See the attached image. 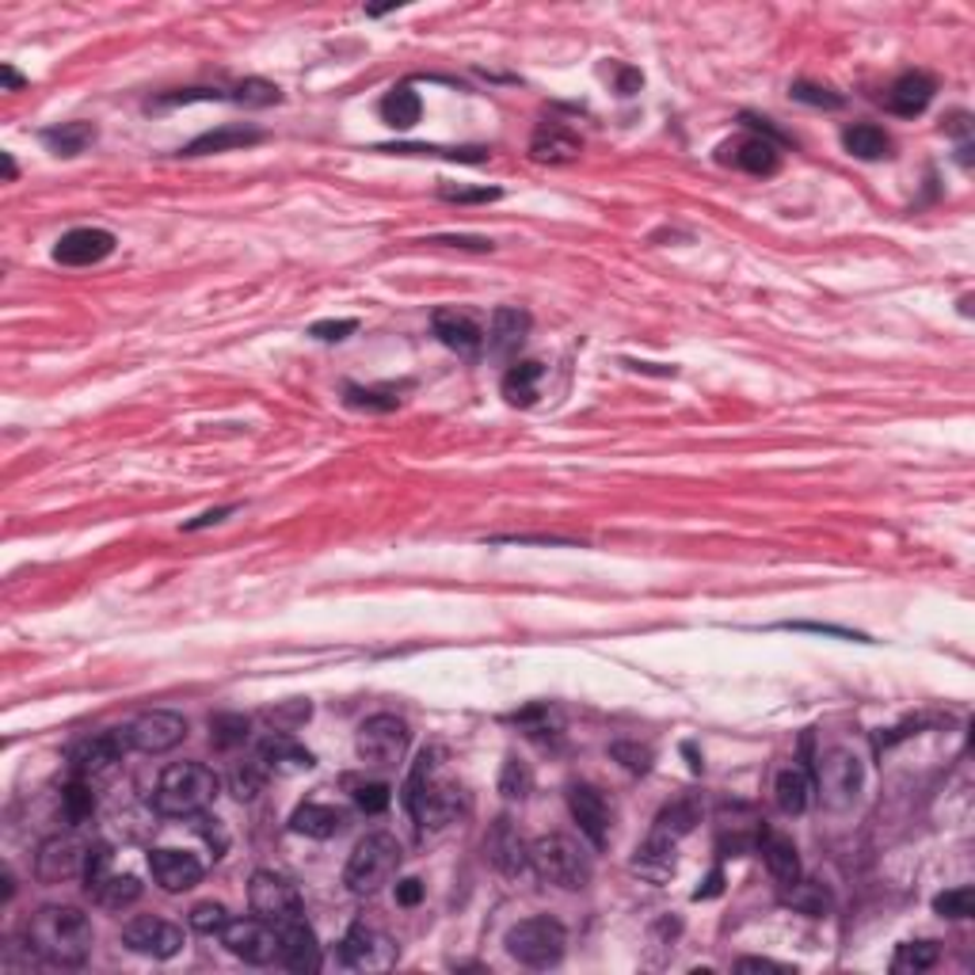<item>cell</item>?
Listing matches in <instances>:
<instances>
[{
  "label": "cell",
  "mask_w": 975,
  "mask_h": 975,
  "mask_svg": "<svg viewBox=\"0 0 975 975\" xmlns=\"http://www.w3.org/2000/svg\"><path fill=\"white\" fill-rule=\"evenodd\" d=\"M812 793H815V781L804 767H785L773 778V801H778V808L785 815H801L808 808Z\"/></svg>",
  "instance_id": "obj_27"
},
{
  "label": "cell",
  "mask_w": 975,
  "mask_h": 975,
  "mask_svg": "<svg viewBox=\"0 0 975 975\" xmlns=\"http://www.w3.org/2000/svg\"><path fill=\"white\" fill-rule=\"evenodd\" d=\"M217 789H222V781L206 762H172L157 781L153 808L172 819H191L214 804Z\"/></svg>",
  "instance_id": "obj_3"
},
{
  "label": "cell",
  "mask_w": 975,
  "mask_h": 975,
  "mask_svg": "<svg viewBox=\"0 0 975 975\" xmlns=\"http://www.w3.org/2000/svg\"><path fill=\"white\" fill-rule=\"evenodd\" d=\"M736 972H781V975H789L793 968H785V964H778V961H767V956H743V961L736 964Z\"/></svg>",
  "instance_id": "obj_52"
},
{
  "label": "cell",
  "mask_w": 975,
  "mask_h": 975,
  "mask_svg": "<svg viewBox=\"0 0 975 975\" xmlns=\"http://www.w3.org/2000/svg\"><path fill=\"white\" fill-rule=\"evenodd\" d=\"M442 751H424L411 770L408 785H405V804L408 812L416 815V823L424 831H439L447 823L458 819L465 812V793H461L458 781H450L447 773L439 770Z\"/></svg>",
  "instance_id": "obj_2"
},
{
  "label": "cell",
  "mask_w": 975,
  "mask_h": 975,
  "mask_svg": "<svg viewBox=\"0 0 975 975\" xmlns=\"http://www.w3.org/2000/svg\"><path fill=\"white\" fill-rule=\"evenodd\" d=\"M972 907H975V892H972L968 885H964V888H953V892H941V896L934 899V911H938V914H945V919H968Z\"/></svg>",
  "instance_id": "obj_46"
},
{
  "label": "cell",
  "mask_w": 975,
  "mask_h": 975,
  "mask_svg": "<svg viewBox=\"0 0 975 975\" xmlns=\"http://www.w3.org/2000/svg\"><path fill=\"white\" fill-rule=\"evenodd\" d=\"M259 754H264V762L271 770H309L313 767V754H309L306 747L293 743L290 731H275V736H267L264 747H259Z\"/></svg>",
  "instance_id": "obj_32"
},
{
  "label": "cell",
  "mask_w": 975,
  "mask_h": 975,
  "mask_svg": "<svg viewBox=\"0 0 975 975\" xmlns=\"http://www.w3.org/2000/svg\"><path fill=\"white\" fill-rule=\"evenodd\" d=\"M264 138L259 130H251V126H222V130H210L203 133V138H195L188 149H183V157H206V153H229V149H244V146H256V141Z\"/></svg>",
  "instance_id": "obj_30"
},
{
  "label": "cell",
  "mask_w": 975,
  "mask_h": 975,
  "mask_svg": "<svg viewBox=\"0 0 975 975\" xmlns=\"http://www.w3.org/2000/svg\"><path fill=\"white\" fill-rule=\"evenodd\" d=\"M267 717H271V725H275V728L286 731V728L301 725V720L309 717V701H293V705H286V709H271V712H267Z\"/></svg>",
  "instance_id": "obj_49"
},
{
  "label": "cell",
  "mask_w": 975,
  "mask_h": 975,
  "mask_svg": "<svg viewBox=\"0 0 975 975\" xmlns=\"http://www.w3.org/2000/svg\"><path fill=\"white\" fill-rule=\"evenodd\" d=\"M275 930H279V941H282L279 961L286 964V968H290V972H317V968H321V945H317V934H313V926L306 922V914H293V919L275 922Z\"/></svg>",
  "instance_id": "obj_16"
},
{
  "label": "cell",
  "mask_w": 975,
  "mask_h": 975,
  "mask_svg": "<svg viewBox=\"0 0 975 975\" xmlns=\"http://www.w3.org/2000/svg\"><path fill=\"white\" fill-rule=\"evenodd\" d=\"M934 92H938V84L930 73H903V77L888 88L885 107L892 115H899V119H914V115H922L930 107Z\"/></svg>",
  "instance_id": "obj_23"
},
{
  "label": "cell",
  "mask_w": 975,
  "mask_h": 975,
  "mask_svg": "<svg viewBox=\"0 0 975 975\" xmlns=\"http://www.w3.org/2000/svg\"><path fill=\"white\" fill-rule=\"evenodd\" d=\"M431 328H435V335H439L442 347H450L453 355L476 358L484 351V328L476 324L473 317L458 313V309H439Z\"/></svg>",
  "instance_id": "obj_17"
},
{
  "label": "cell",
  "mask_w": 975,
  "mask_h": 975,
  "mask_svg": "<svg viewBox=\"0 0 975 975\" xmlns=\"http://www.w3.org/2000/svg\"><path fill=\"white\" fill-rule=\"evenodd\" d=\"M290 827L309 838H332L347 827V815L332 808V804H301V808L290 815Z\"/></svg>",
  "instance_id": "obj_29"
},
{
  "label": "cell",
  "mask_w": 975,
  "mask_h": 975,
  "mask_svg": "<svg viewBox=\"0 0 975 975\" xmlns=\"http://www.w3.org/2000/svg\"><path fill=\"white\" fill-rule=\"evenodd\" d=\"M843 146L857 161H885V157H892V138L872 122L850 126V130L843 133Z\"/></svg>",
  "instance_id": "obj_31"
},
{
  "label": "cell",
  "mask_w": 975,
  "mask_h": 975,
  "mask_svg": "<svg viewBox=\"0 0 975 975\" xmlns=\"http://www.w3.org/2000/svg\"><path fill=\"white\" fill-rule=\"evenodd\" d=\"M419 899H424V880H416V877L400 880V885H397V903L400 907H416Z\"/></svg>",
  "instance_id": "obj_53"
},
{
  "label": "cell",
  "mask_w": 975,
  "mask_h": 975,
  "mask_svg": "<svg viewBox=\"0 0 975 975\" xmlns=\"http://www.w3.org/2000/svg\"><path fill=\"white\" fill-rule=\"evenodd\" d=\"M225 515H233V507H217V511H206L203 518H195V523H188V529H203L210 523H222Z\"/></svg>",
  "instance_id": "obj_55"
},
{
  "label": "cell",
  "mask_w": 975,
  "mask_h": 975,
  "mask_svg": "<svg viewBox=\"0 0 975 975\" xmlns=\"http://www.w3.org/2000/svg\"><path fill=\"white\" fill-rule=\"evenodd\" d=\"M92 922L81 907H42L28 922V945L50 968H81L92 953Z\"/></svg>",
  "instance_id": "obj_1"
},
{
  "label": "cell",
  "mask_w": 975,
  "mask_h": 975,
  "mask_svg": "<svg viewBox=\"0 0 975 975\" xmlns=\"http://www.w3.org/2000/svg\"><path fill=\"white\" fill-rule=\"evenodd\" d=\"M122 945L138 956L168 961V956H175L183 949V930L164 919H153V914H141V919H133L122 926Z\"/></svg>",
  "instance_id": "obj_15"
},
{
  "label": "cell",
  "mask_w": 975,
  "mask_h": 975,
  "mask_svg": "<svg viewBox=\"0 0 975 975\" xmlns=\"http://www.w3.org/2000/svg\"><path fill=\"white\" fill-rule=\"evenodd\" d=\"M529 869H534L545 885L576 892V888H583L587 880H591V857L565 835H545L537 838V843H529Z\"/></svg>",
  "instance_id": "obj_5"
},
{
  "label": "cell",
  "mask_w": 975,
  "mask_h": 975,
  "mask_svg": "<svg viewBox=\"0 0 975 975\" xmlns=\"http://www.w3.org/2000/svg\"><path fill=\"white\" fill-rule=\"evenodd\" d=\"M439 195H442V199H450V203H492V199H500V191H495V188H481V191H469V188H442Z\"/></svg>",
  "instance_id": "obj_50"
},
{
  "label": "cell",
  "mask_w": 975,
  "mask_h": 975,
  "mask_svg": "<svg viewBox=\"0 0 975 975\" xmlns=\"http://www.w3.org/2000/svg\"><path fill=\"white\" fill-rule=\"evenodd\" d=\"M542 377H545V366L542 363H518L511 366L507 374H503V397L511 400V405H534L537 400V389H542Z\"/></svg>",
  "instance_id": "obj_33"
},
{
  "label": "cell",
  "mask_w": 975,
  "mask_h": 975,
  "mask_svg": "<svg viewBox=\"0 0 975 975\" xmlns=\"http://www.w3.org/2000/svg\"><path fill=\"white\" fill-rule=\"evenodd\" d=\"M785 903L793 907V911H801V914L823 919V914L831 911V892L823 885H815V880H796V885H789Z\"/></svg>",
  "instance_id": "obj_36"
},
{
  "label": "cell",
  "mask_w": 975,
  "mask_h": 975,
  "mask_svg": "<svg viewBox=\"0 0 975 975\" xmlns=\"http://www.w3.org/2000/svg\"><path fill=\"white\" fill-rule=\"evenodd\" d=\"M347 405L351 408H363V411H393L400 405L397 393H385V389H347Z\"/></svg>",
  "instance_id": "obj_47"
},
{
  "label": "cell",
  "mask_w": 975,
  "mask_h": 975,
  "mask_svg": "<svg viewBox=\"0 0 975 975\" xmlns=\"http://www.w3.org/2000/svg\"><path fill=\"white\" fill-rule=\"evenodd\" d=\"M720 161L743 168V172H751V175H773L781 168V153H778V146H773V141L751 133V138H739V141L720 146Z\"/></svg>",
  "instance_id": "obj_22"
},
{
  "label": "cell",
  "mask_w": 975,
  "mask_h": 975,
  "mask_svg": "<svg viewBox=\"0 0 975 975\" xmlns=\"http://www.w3.org/2000/svg\"><path fill=\"white\" fill-rule=\"evenodd\" d=\"M613 759H621L633 773H644L652 767V751L649 747H636V743H613Z\"/></svg>",
  "instance_id": "obj_48"
},
{
  "label": "cell",
  "mask_w": 975,
  "mask_h": 975,
  "mask_svg": "<svg viewBox=\"0 0 975 975\" xmlns=\"http://www.w3.org/2000/svg\"><path fill=\"white\" fill-rule=\"evenodd\" d=\"M92 812H96V785L73 778L69 785L62 789V819L84 823V819H92Z\"/></svg>",
  "instance_id": "obj_37"
},
{
  "label": "cell",
  "mask_w": 975,
  "mask_h": 975,
  "mask_svg": "<svg viewBox=\"0 0 975 975\" xmlns=\"http://www.w3.org/2000/svg\"><path fill=\"white\" fill-rule=\"evenodd\" d=\"M355 804H358V812H366V815H382L385 808H389V801H393V789L385 785V781H355Z\"/></svg>",
  "instance_id": "obj_42"
},
{
  "label": "cell",
  "mask_w": 975,
  "mask_h": 975,
  "mask_svg": "<svg viewBox=\"0 0 975 975\" xmlns=\"http://www.w3.org/2000/svg\"><path fill=\"white\" fill-rule=\"evenodd\" d=\"M115 251V237L107 229H73L65 233L62 240H57L54 248V259L65 267H92L99 264V259H107Z\"/></svg>",
  "instance_id": "obj_20"
},
{
  "label": "cell",
  "mask_w": 975,
  "mask_h": 975,
  "mask_svg": "<svg viewBox=\"0 0 975 975\" xmlns=\"http://www.w3.org/2000/svg\"><path fill=\"white\" fill-rule=\"evenodd\" d=\"M720 880H725V877H720V872H712V877H709V885H705L701 892H697V899H709V896H717V892H720Z\"/></svg>",
  "instance_id": "obj_56"
},
{
  "label": "cell",
  "mask_w": 975,
  "mask_h": 975,
  "mask_svg": "<svg viewBox=\"0 0 975 975\" xmlns=\"http://www.w3.org/2000/svg\"><path fill=\"white\" fill-rule=\"evenodd\" d=\"M248 907H251V914H259V919L282 922V919L301 914V896L290 880L279 877V872L259 869L248 885Z\"/></svg>",
  "instance_id": "obj_13"
},
{
  "label": "cell",
  "mask_w": 975,
  "mask_h": 975,
  "mask_svg": "<svg viewBox=\"0 0 975 975\" xmlns=\"http://www.w3.org/2000/svg\"><path fill=\"white\" fill-rule=\"evenodd\" d=\"M4 175H8V180H15V164H12V157H8V153H4Z\"/></svg>",
  "instance_id": "obj_58"
},
{
  "label": "cell",
  "mask_w": 975,
  "mask_h": 975,
  "mask_svg": "<svg viewBox=\"0 0 975 975\" xmlns=\"http://www.w3.org/2000/svg\"><path fill=\"white\" fill-rule=\"evenodd\" d=\"M568 808L576 815L579 831L591 838L594 846H607L610 838V804L594 785H571L568 789Z\"/></svg>",
  "instance_id": "obj_18"
},
{
  "label": "cell",
  "mask_w": 975,
  "mask_h": 975,
  "mask_svg": "<svg viewBox=\"0 0 975 975\" xmlns=\"http://www.w3.org/2000/svg\"><path fill=\"white\" fill-rule=\"evenodd\" d=\"M815 793L827 812H850L861 796V759L846 747L827 751L815 770Z\"/></svg>",
  "instance_id": "obj_7"
},
{
  "label": "cell",
  "mask_w": 975,
  "mask_h": 975,
  "mask_svg": "<svg viewBox=\"0 0 975 975\" xmlns=\"http://www.w3.org/2000/svg\"><path fill=\"white\" fill-rule=\"evenodd\" d=\"M233 99H237V104H244V107H271V104H279V99H282V92H279V84L251 77V81H240L237 84Z\"/></svg>",
  "instance_id": "obj_43"
},
{
  "label": "cell",
  "mask_w": 975,
  "mask_h": 975,
  "mask_svg": "<svg viewBox=\"0 0 975 975\" xmlns=\"http://www.w3.org/2000/svg\"><path fill=\"white\" fill-rule=\"evenodd\" d=\"M188 922H191V930H195V934L214 938V934H222V930L229 926V914H225L222 903H199V907H191Z\"/></svg>",
  "instance_id": "obj_44"
},
{
  "label": "cell",
  "mask_w": 975,
  "mask_h": 975,
  "mask_svg": "<svg viewBox=\"0 0 975 975\" xmlns=\"http://www.w3.org/2000/svg\"><path fill=\"white\" fill-rule=\"evenodd\" d=\"M419 111H424V104H419V96L411 88H393L389 96L382 99V119L389 126H397V130H408V126L419 122Z\"/></svg>",
  "instance_id": "obj_35"
},
{
  "label": "cell",
  "mask_w": 975,
  "mask_h": 975,
  "mask_svg": "<svg viewBox=\"0 0 975 975\" xmlns=\"http://www.w3.org/2000/svg\"><path fill=\"white\" fill-rule=\"evenodd\" d=\"M507 953L526 968H553L565 961L568 934L557 919H523L518 926L507 930Z\"/></svg>",
  "instance_id": "obj_6"
},
{
  "label": "cell",
  "mask_w": 975,
  "mask_h": 975,
  "mask_svg": "<svg viewBox=\"0 0 975 975\" xmlns=\"http://www.w3.org/2000/svg\"><path fill=\"white\" fill-rule=\"evenodd\" d=\"M488 857L503 877H523L529 869V843L511 819H500L488 835Z\"/></svg>",
  "instance_id": "obj_19"
},
{
  "label": "cell",
  "mask_w": 975,
  "mask_h": 975,
  "mask_svg": "<svg viewBox=\"0 0 975 975\" xmlns=\"http://www.w3.org/2000/svg\"><path fill=\"white\" fill-rule=\"evenodd\" d=\"M340 961L355 972H389L393 964H397V945H393V938H385L382 930L358 922V926H351L347 938L340 941Z\"/></svg>",
  "instance_id": "obj_12"
},
{
  "label": "cell",
  "mask_w": 975,
  "mask_h": 975,
  "mask_svg": "<svg viewBox=\"0 0 975 975\" xmlns=\"http://www.w3.org/2000/svg\"><path fill=\"white\" fill-rule=\"evenodd\" d=\"M0 77H4L8 88H20V84H23V81H20V73H15L12 65H4V69H0Z\"/></svg>",
  "instance_id": "obj_57"
},
{
  "label": "cell",
  "mask_w": 975,
  "mask_h": 975,
  "mask_svg": "<svg viewBox=\"0 0 975 975\" xmlns=\"http://www.w3.org/2000/svg\"><path fill=\"white\" fill-rule=\"evenodd\" d=\"M793 99L796 104H808V107H827V111H835V107H843V96L831 88H823V84H812V81H796L793 88Z\"/></svg>",
  "instance_id": "obj_45"
},
{
  "label": "cell",
  "mask_w": 975,
  "mask_h": 975,
  "mask_svg": "<svg viewBox=\"0 0 975 975\" xmlns=\"http://www.w3.org/2000/svg\"><path fill=\"white\" fill-rule=\"evenodd\" d=\"M126 751H130V736H126V728L99 731V736H92V739H81L69 754L73 778L88 781V785H99V781H107L115 770H119Z\"/></svg>",
  "instance_id": "obj_8"
},
{
  "label": "cell",
  "mask_w": 975,
  "mask_h": 975,
  "mask_svg": "<svg viewBox=\"0 0 975 975\" xmlns=\"http://www.w3.org/2000/svg\"><path fill=\"white\" fill-rule=\"evenodd\" d=\"M210 739H214L222 751H233L248 739V717H237V712H222V717L210 720Z\"/></svg>",
  "instance_id": "obj_40"
},
{
  "label": "cell",
  "mask_w": 975,
  "mask_h": 975,
  "mask_svg": "<svg viewBox=\"0 0 975 975\" xmlns=\"http://www.w3.org/2000/svg\"><path fill=\"white\" fill-rule=\"evenodd\" d=\"M408 725L393 712H377V717L363 720L355 739L358 759L369 762V767H397L408 751Z\"/></svg>",
  "instance_id": "obj_9"
},
{
  "label": "cell",
  "mask_w": 975,
  "mask_h": 975,
  "mask_svg": "<svg viewBox=\"0 0 975 975\" xmlns=\"http://www.w3.org/2000/svg\"><path fill=\"white\" fill-rule=\"evenodd\" d=\"M88 854L92 846L77 835H54L39 846L35 854V877L42 885H65L73 877H84L88 869Z\"/></svg>",
  "instance_id": "obj_11"
},
{
  "label": "cell",
  "mask_w": 975,
  "mask_h": 975,
  "mask_svg": "<svg viewBox=\"0 0 975 975\" xmlns=\"http://www.w3.org/2000/svg\"><path fill=\"white\" fill-rule=\"evenodd\" d=\"M400 869V843L393 835H366L355 846L347 869H343V885L355 896H377Z\"/></svg>",
  "instance_id": "obj_4"
},
{
  "label": "cell",
  "mask_w": 975,
  "mask_h": 975,
  "mask_svg": "<svg viewBox=\"0 0 975 975\" xmlns=\"http://www.w3.org/2000/svg\"><path fill=\"white\" fill-rule=\"evenodd\" d=\"M759 850H762V861H767L770 877L778 880L781 888L801 880V857H796V846L789 843L785 835H759Z\"/></svg>",
  "instance_id": "obj_28"
},
{
  "label": "cell",
  "mask_w": 975,
  "mask_h": 975,
  "mask_svg": "<svg viewBox=\"0 0 975 975\" xmlns=\"http://www.w3.org/2000/svg\"><path fill=\"white\" fill-rule=\"evenodd\" d=\"M529 153L542 164H571L583 153V141L565 122H542L534 130V141H529Z\"/></svg>",
  "instance_id": "obj_24"
},
{
  "label": "cell",
  "mask_w": 975,
  "mask_h": 975,
  "mask_svg": "<svg viewBox=\"0 0 975 975\" xmlns=\"http://www.w3.org/2000/svg\"><path fill=\"white\" fill-rule=\"evenodd\" d=\"M149 872L164 892H188L203 880V861L183 850H153L149 854Z\"/></svg>",
  "instance_id": "obj_21"
},
{
  "label": "cell",
  "mask_w": 975,
  "mask_h": 975,
  "mask_svg": "<svg viewBox=\"0 0 975 975\" xmlns=\"http://www.w3.org/2000/svg\"><path fill=\"white\" fill-rule=\"evenodd\" d=\"M267 773H271V767L264 762V754H251L248 762H237V767H233V778H229L233 796H240V801H251V796L264 789Z\"/></svg>",
  "instance_id": "obj_38"
},
{
  "label": "cell",
  "mask_w": 975,
  "mask_h": 975,
  "mask_svg": "<svg viewBox=\"0 0 975 975\" xmlns=\"http://www.w3.org/2000/svg\"><path fill=\"white\" fill-rule=\"evenodd\" d=\"M435 244H450V248H473V251H492V240H484V237H435Z\"/></svg>",
  "instance_id": "obj_54"
},
{
  "label": "cell",
  "mask_w": 975,
  "mask_h": 975,
  "mask_svg": "<svg viewBox=\"0 0 975 975\" xmlns=\"http://www.w3.org/2000/svg\"><path fill=\"white\" fill-rule=\"evenodd\" d=\"M529 789H534V773H529L526 762L518 759H507L500 770V793L507 796V801H526Z\"/></svg>",
  "instance_id": "obj_41"
},
{
  "label": "cell",
  "mask_w": 975,
  "mask_h": 975,
  "mask_svg": "<svg viewBox=\"0 0 975 975\" xmlns=\"http://www.w3.org/2000/svg\"><path fill=\"white\" fill-rule=\"evenodd\" d=\"M938 964V945L934 941H907V945H899L892 968L896 972H926Z\"/></svg>",
  "instance_id": "obj_39"
},
{
  "label": "cell",
  "mask_w": 975,
  "mask_h": 975,
  "mask_svg": "<svg viewBox=\"0 0 975 975\" xmlns=\"http://www.w3.org/2000/svg\"><path fill=\"white\" fill-rule=\"evenodd\" d=\"M355 328H358L355 321H321V324H313V335H317V340L332 343V340H347Z\"/></svg>",
  "instance_id": "obj_51"
},
{
  "label": "cell",
  "mask_w": 975,
  "mask_h": 975,
  "mask_svg": "<svg viewBox=\"0 0 975 975\" xmlns=\"http://www.w3.org/2000/svg\"><path fill=\"white\" fill-rule=\"evenodd\" d=\"M42 141H46L57 157H77V153H84V149L92 146V141H96V126H92V122H65V126H54V130L42 133Z\"/></svg>",
  "instance_id": "obj_34"
},
{
  "label": "cell",
  "mask_w": 975,
  "mask_h": 975,
  "mask_svg": "<svg viewBox=\"0 0 975 975\" xmlns=\"http://www.w3.org/2000/svg\"><path fill=\"white\" fill-rule=\"evenodd\" d=\"M126 736H130V747L141 754H164L172 751V747L183 743V736H188V720L180 717V712L172 709H153L146 712V717H138L130 728H126Z\"/></svg>",
  "instance_id": "obj_14"
},
{
  "label": "cell",
  "mask_w": 975,
  "mask_h": 975,
  "mask_svg": "<svg viewBox=\"0 0 975 975\" xmlns=\"http://www.w3.org/2000/svg\"><path fill=\"white\" fill-rule=\"evenodd\" d=\"M222 941L233 956H240L244 964H271L279 961L282 953V941L275 922L267 919H229V926L222 930Z\"/></svg>",
  "instance_id": "obj_10"
},
{
  "label": "cell",
  "mask_w": 975,
  "mask_h": 975,
  "mask_svg": "<svg viewBox=\"0 0 975 975\" xmlns=\"http://www.w3.org/2000/svg\"><path fill=\"white\" fill-rule=\"evenodd\" d=\"M526 335H529V313H523V309H515V306H503L492 313V328H488L484 340H488V351H492V355L511 358L526 343Z\"/></svg>",
  "instance_id": "obj_25"
},
{
  "label": "cell",
  "mask_w": 975,
  "mask_h": 975,
  "mask_svg": "<svg viewBox=\"0 0 975 975\" xmlns=\"http://www.w3.org/2000/svg\"><path fill=\"white\" fill-rule=\"evenodd\" d=\"M697 819H701V808H697V801H690V796H686V801H675V804H671V808H663V812H660V819H655L649 843L667 846V850H675L678 838L690 835Z\"/></svg>",
  "instance_id": "obj_26"
}]
</instances>
